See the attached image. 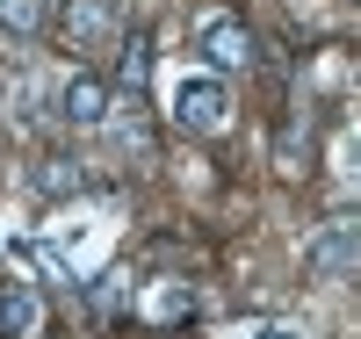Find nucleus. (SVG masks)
<instances>
[{
    "label": "nucleus",
    "mask_w": 361,
    "mask_h": 339,
    "mask_svg": "<svg viewBox=\"0 0 361 339\" xmlns=\"http://www.w3.org/2000/svg\"><path fill=\"white\" fill-rule=\"evenodd\" d=\"M44 332V296L29 282H0V339H37Z\"/></svg>",
    "instance_id": "nucleus-6"
},
{
    "label": "nucleus",
    "mask_w": 361,
    "mask_h": 339,
    "mask_svg": "<svg viewBox=\"0 0 361 339\" xmlns=\"http://www.w3.org/2000/svg\"><path fill=\"white\" fill-rule=\"evenodd\" d=\"M145 80H152V37H145V29H130V37H123V58H116V87L137 101Z\"/></svg>",
    "instance_id": "nucleus-7"
},
{
    "label": "nucleus",
    "mask_w": 361,
    "mask_h": 339,
    "mask_svg": "<svg viewBox=\"0 0 361 339\" xmlns=\"http://www.w3.org/2000/svg\"><path fill=\"white\" fill-rule=\"evenodd\" d=\"M173 123H180V130H195V137H217L224 123H231V87H224L217 73L173 80Z\"/></svg>",
    "instance_id": "nucleus-1"
},
{
    "label": "nucleus",
    "mask_w": 361,
    "mask_h": 339,
    "mask_svg": "<svg viewBox=\"0 0 361 339\" xmlns=\"http://www.w3.org/2000/svg\"><path fill=\"white\" fill-rule=\"evenodd\" d=\"M109 109H116V87H109L102 73L73 66L66 80H58V116H66L73 130H102V123H109Z\"/></svg>",
    "instance_id": "nucleus-4"
},
{
    "label": "nucleus",
    "mask_w": 361,
    "mask_h": 339,
    "mask_svg": "<svg viewBox=\"0 0 361 339\" xmlns=\"http://www.w3.org/2000/svg\"><path fill=\"white\" fill-rule=\"evenodd\" d=\"M116 0H58V37H66L73 51H94V44H109L116 37Z\"/></svg>",
    "instance_id": "nucleus-5"
},
{
    "label": "nucleus",
    "mask_w": 361,
    "mask_h": 339,
    "mask_svg": "<svg viewBox=\"0 0 361 339\" xmlns=\"http://www.w3.org/2000/svg\"><path fill=\"white\" fill-rule=\"evenodd\" d=\"M37 188H44V195H73V188H80V166H73V159H44Z\"/></svg>",
    "instance_id": "nucleus-10"
},
{
    "label": "nucleus",
    "mask_w": 361,
    "mask_h": 339,
    "mask_svg": "<svg viewBox=\"0 0 361 339\" xmlns=\"http://www.w3.org/2000/svg\"><path fill=\"white\" fill-rule=\"evenodd\" d=\"M304 267L318 274V282H347V274L361 267V224H354V217L318 224V238L304 245Z\"/></svg>",
    "instance_id": "nucleus-3"
},
{
    "label": "nucleus",
    "mask_w": 361,
    "mask_h": 339,
    "mask_svg": "<svg viewBox=\"0 0 361 339\" xmlns=\"http://www.w3.org/2000/svg\"><path fill=\"white\" fill-rule=\"evenodd\" d=\"M253 339H304L296 325H267V332H253Z\"/></svg>",
    "instance_id": "nucleus-11"
},
{
    "label": "nucleus",
    "mask_w": 361,
    "mask_h": 339,
    "mask_svg": "<svg viewBox=\"0 0 361 339\" xmlns=\"http://www.w3.org/2000/svg\"><path fill=\"white\" fill-rule=\"evenodd\" d=\"M145 318H188V282H152L145 289Z\"/></svg>",
    "instance_id": "nucleus-9"
},
{
    "label": "nucleus",
    "mask_w": 361,
    "mask_h": 339,
    "mask_svg": "<svg viewBox=\"0 0 361 339\" xmlns=\"http://www.w3.org/2000/svg\"><path fill=\"white\" fill-rule=\"evenodd\" d=\"M195 51H202V73H246L253 66V29L238 22V15H202L195 29Z\"/></svg>",
    "instance_id": "nucleus-2"
},
{
    "label": "nucleus",
    "mask_w": 361,
    "mask_h": 339,
    "mask_svg": "<svg viewBox=\"0 0 361 339\" xmlns=\"http://www.w3.org/2000/svg\"><path fill=\"white\" fill-rule=\"evenodd\" d=\"M44 0H0V37H37L44 29Z\"/></svg>",
    "instance_id": "nucleus-8"
}]
</instances>
